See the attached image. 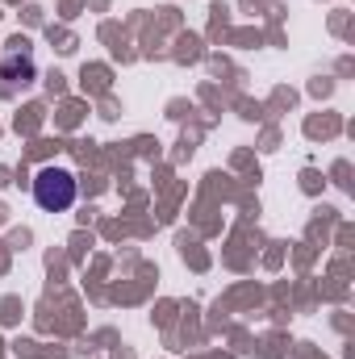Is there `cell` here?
Here are the masks:
<instances>
[{"label":"cell","mask_w":355,"mask_h":359,"mask_svg":"<svg viewBox=\"0 0 355 359\" xmlns=\"http://www.w3.org/2000/svg\"><path fill=\"white\" fill-rule=\"evenodd\" d=\"M76 192H80V184H76V176H72L67 168H42V172L34 176V201H38V209H46V213L72 209V205H76Z\"/></svg>","instance_id":"cell-1"},{"label":"cell","mask_w":355,"mask_h":359,"mask_svg":"<svg viewBox=\"0 0 355 359\" xmlns=\"http://www.w3.org/2000/svg\"><path fill=\"white\" fill-rule=\"evenodd\" d=\"M0 76H4L8 84H34V76H38V63H34V50H29V42L13 38V42L4 46V55H0Z\"/></svg>","instance_id":"cell-2"}]
</instances>
